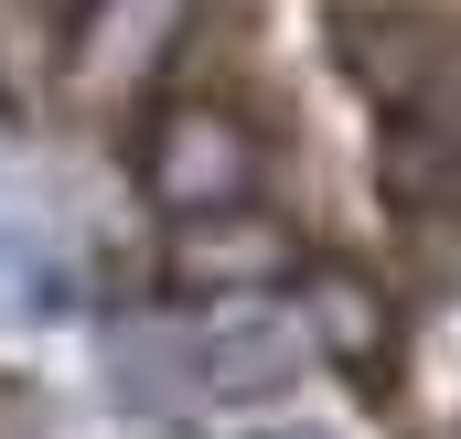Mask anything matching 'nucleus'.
I'll use <instances>...</instances> for the list:
<instances>
[{
    "label": "nucleus",
    "mask_w": 461,
    "mask_h": 439,
    "mask_svg": "<svg viewBox=\"0 0 461 439\" xmlns=\"http://www.w3.org/2000/svg\"><path fill=\"white\" fill-rule=\"evenodd\" d=\"M183 386L194 397H268V386H290L301 375V322L279 311V300H236V311H215L204 332H183Z\"/></svg>",
    "instance_id": "1"
},
{
    "label": "nucleus",
    "mask_w": 461,
    "mask_h": 439,
    "mask_svg": "<svg viewBox=\"0 0 461 439\" xmlns=\"http://www.w3.org/2000/svg\"><path fill=\"white\" fill-rule=\"evenodd\" d=\"M312 311H322V332H333V343H344V354H375V311H365V300H354L344 279H322V300H312Z\"/></svg>",
    "instance_id": "2"
},
{
    "label": "nucleus",
    "mask_w": 461,
    "mask_h": 439,
    "mask_svg": "<svg viewBox=\"0 0 461 439\" xmlns=\"http://www.w3.org/2000/svg\"><path fill=\"white\" fill-rule=\"evenodd\" d=\"M0 279H22V246H0Z\"/></svg>",
    "instance_id": "3"
},
{
    "label": "nucleus",
    "mask_w": 461,
    "mask_h": 439,
    "mask_svg": "<svg viewBox=\"0 0 461 439\" xmlns=\"http://www.w3.org/2000/svg\"><path fill=\"white\" fill-rule=\"evenodd\" d=\"M268 439H322V429H268Z\"/></svg>",
    "instance_id": "4"
}]
</instances>
